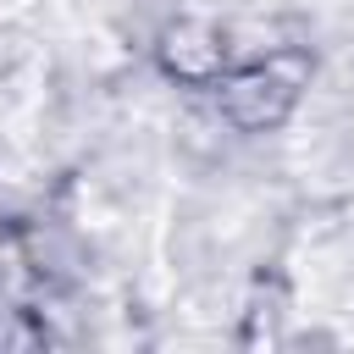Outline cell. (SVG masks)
I'll list each match as a JSON object with an SVG mask.
<instances>
[{"label":"cell","mask_w":354,"mask_h":354,"mask_svg":"<svg viewBox=\"0 0 354 354\" xmlns=\"http://www.w3.org/2000/svg\"><path fill=\"white\" fill-rule=\"evenodd\" d=\"M299 94V77H282L277 66H249V72H221L216 77V105L238 122V127H271L288 116Z\"/></svg>","instance_id":"obj_1"},{"label":"cell","mask_w":354,"mask_h":354,"mask_svg":"<svg viewBox=\"0 0 354 354\" xmlns=\"http://www.w3.org/2000/svg\"><path fill=\"white\" fill-rule=\"evenodd\" d=\"M160 66L177 83H216L227 72V44L205 22H177L160 33Z\"/></svg>","instance_id":"obj_2"}]
</instances>
